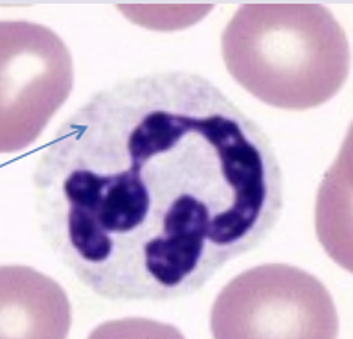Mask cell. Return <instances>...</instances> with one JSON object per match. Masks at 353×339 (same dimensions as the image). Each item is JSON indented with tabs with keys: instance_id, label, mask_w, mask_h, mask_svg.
I'll return each instance as SVG.
<instances>
[{
	"instance_id": "1",
	"label": "cell",
	"mask_w": 353,
	"mask_h": 339,
	"mask_svg": "<svg viewBox=\"0 0 353 339\" xmlns=\"http://www.w3.org/2000/svg\"><path fill=\"white\" fill-rule=\"evenodd\" d=\"M32 181L48 249L88 291L118 302L199 293L283 212L269 135L188 70L96 90L55 129Z\"/></svg>"
},
{
	"instance_id": "2",
	"label": "cell",
	"mask_w": 353,
	"mask_h": 339,
	"mask_svg": "<svg viewBox=\"0 0 353 339\" xmlns=\"http://www.w3.org/2000/svg\"><path fill=\"white\" fill-rule=\"evenodd\" d=\"M226 70L248 95L285 111L324 106L352 65L346 32L316 2H250L226 24Z\"/></svg>"
},
{
	"instance_id": "3",
	"label": "cell",
	"mask_w": 353,
	"mask_h": 339,
	"mask_svg": "<svg viewBox=\"0 0 353 339\" xmlns=\"http://www.w3.org/2000/svg\"><path fill=\"white\" fill-rule=\"evenodd\" d=\"M210 328L217 339H330L339 336V313L330 291L311 273L263 264L221 289Z\"/></svg>"
},
{
	"instance_id": "4",
	"label": "cell",
	"mask_w": 353,
	"mask_h": 339,
	"mask_svg": "<svg viewBox=\"0 0 353 339\" xmlns=\"http://www.w3.org/2000/svg\"><path fill=\"white\" fill-rule=\"evenodd\" d=\"M0 151L24 150L74 87V63L59 35L41 24H0Z\"/></svg>"
},
{
	"instance_id": "5",
	"label": "cell",
	"mask_w": 353,
	"mask_h": 339,
	"mask_svg": "<svg viewBox=\"0 0 353 339\" xmlns=\"http://www.w3.org/2000/svg\"><path fill=\"white\" fill-rule=\"evenodd\" d=\"M2 271L15 282V289L2 282V338H66L70 308L61 286L35 302L54 280L30 267L4 266Z\"/></svg>"
}]
</instances>
